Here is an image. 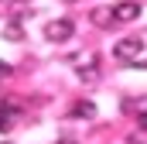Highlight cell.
I'll return each mask as SVG.
<instances>
[{"label":"cell","mask_w":147,"mask_h":144,"mask_svg":"<svg viewBox=\"0 0 147 144\" xmlns=\"http://www.w3.org/2000/svg\"><path fill=\"white\" fill-rule=\"evenodd\" d=\"M140 52H144V38H123V41H116L113 45V55L120 58V62H134V58H140Z\"/></svg>","instance_id":"6da1fadb"},{"label":"cell","mask_w":147,"mask_h":144,"mask_svg":"<svg viewBox=\"0 0 147 144\" xmlns=\"http://www.w3.org/2000/svg\"><path fill=\"white\" fill-rule=\"evenodd\" d=\"M72 35H75V21H69V17H58V21L45 24V38L48 41H69Z\"/></svg>","instance_id":"7a4b0ae2"},{"label":"cell","mask_w":147,"mask_h":144,"mask_svg":"<svg viewBox=\"0 0 147 144\" xmlns=\"http://www.w3.org/2000/svg\"><path fill=\"white\" fill-rule=\"evenodd\" d=\"M140 17V3L137 0H120V3H113V21L116 24H130V21H137Z\"/></svg>","instance_id":"3957f363"},{"label":"cell","mask_w":147,"mask_h":144,"mask_svg":"<svg viewBox=\"0 0 147 144\" xmlns=\"http://www.w3.org/2000/svg\"><path fill=\"white\" fill-rule=\"evenodd\" d=\"M89 21L96 24V28H113L116 21H113V7H96L92 14H89Z\"/></svg>","instance_id":"277c9868"},{"label":"cell","mask_w":147,"mask_h":144,"mask_svg":"<svg viewBox=\"0 0 147 144\" xmlns=\"http://www.w3.org/2000/svg\"><path fill=\"white\" fill-rule=\"evenodd\" d=\"M69 117H75V120H92V117H96V103H92V100H82V103H75V107L69 110Z\"/></svg>","instance_id":"5b68a950"},{"label":"cell","mask_w":147,"mask_h":144,"mask_svg":"<svg viewBox=\"0 0 147 144\" xmlns=\"http://www.w3.org/2000/svg\"><path fill=\"white\" fill-rule=\"evenodd\" d=\"M75 69H89V65H99V58H96V52H82V55H72L69 58Z\"/></svg>","instance_id":"8992f818"},{"label":"cell","mask_w":147,"mask_h":144,"mask_svg":"<svg viewBox=\"0 0 147 144\" xmlns=\"http://www.w3.org/2000/svg\"><path fill=\"white\" fill-rule=\"evenodd\" d=\"M3 38H7V41H21V38H24V28H21L17 21H10V24L3 28Z\"/></svg>","instance_id":"52a82bcc"},{"label":"cell","mask_w":147,"mask_h":144,"mask_svg":"<svg viewBox=\"0 0 147 144\" xmlns=\"http://www.w3.org/2000/svg\"><path fill=\"white\" fill-rule=\"evenodd\" d=\"M79 79H82V82H96V79H99V65H89V69H79Z\"/></svg>","instance_id":"ba28073f"},{"label":"cell","mask_w":147,"mask_h":144,"mask_svg":"<svg viewBox=\"0 0 147 144\" xmlns=\"http://www.w3.org/2000/svg\"><path fill=\"white\" fill-rule=\"evenodd\" d=\"M10 124H14V113H3V107H0V134H7Z\"/></svg>","instance_id":"9c48e42d"},{"label":"cell","mask_w":147,"mask_h":144,"mask_svg":"<svg viewBox=\"0 0 147 144\" xmlns=\"http://www.w3.org/2000/svg\"><path fill=\"white\" fill-rule=\"evenodd\" d=\"M137 113H140V117H147V96H144V100H137Z\"/></svg>","instance_id":"30bf717a"},{"label":"cell","mask_w":147,"mask_h":144,"mask_svg":"<svg viewBox=\"0 0 147 144\" xmlns=\"http://www.w3.org/2000/svg\"><path fill=\"white\" fill-rule=\"evenodd\" d=\"M10 72H14V69H10V65H7V62H0V79H7V75H10Z\"/></svg>","instance_id":"8fae6325"},{"label":"cell","mask_w":147,"mask_h":144,"mask_svg":"<svg viewBox=\"0 0 147 144\" xmlns=\"http://www.w3.org/2000/svg\"><path fill=\"white\" fill-rule=\"evenodd\" d=\"M130 144H147V130H144V137H140V134H134V137H130Z\"/></svg>","instance_id":"7c38bea8"},{"label":"cell","mask_w":147,"mask_h":144,"mask_svg":"<svg viewBox=\"0 0 147 144\" xmlns=\"http://www.w3.org/2000/svg\"><path fill=\"white\" fill-rule=\"evenodd\" d=\"M58 144H79V141H75V137H62Z\"/></svg>","instance_id":"4fadbf2b"}]
</instances>
